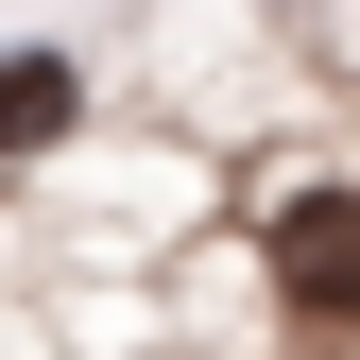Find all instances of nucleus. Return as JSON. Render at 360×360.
<instances>
[{
	"mask_svg": "<svg viewBox=\"0 0 360 360\" xmlns=\"http://www.w3.org/2000/svg\"><path fill=\"white\" fill-rule=\"evenodd\" d=\"M275 292H292V309H360V189L275 206Z\"/></svg>",
	"mask_w": 360,
	"mask_h": 360,
	"instance_id": "1",
	"label": "nucleus"
},
{
	"mask_svg": "<svg viewBox=\"0 0 360 360\" xmlns=\"http://www.w3.org/2000/svg\"><path fill=\"white\" fill-rule=\"evenodd\" d=\"M69 120H86V69L69 52H0V155H52Z\"/></svg>",
	"mask_w": 360,
	"mask_h": 360,
	"instance_id": "2",
	"label": "nucleus"
}]
</instances>
